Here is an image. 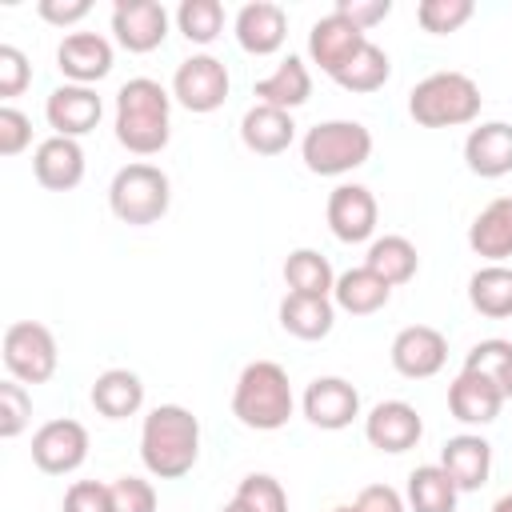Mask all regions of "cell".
Instances as JSON below:
<instances>
[{
  "mask_svg": "<svg viewBox=\"0 0 512 512\" xmlns=\"http://www.w3.org/2000/svg\"><path fill=\"white\" fill-rule=\"evenodd\" d=\"M300 156L316 176H344L372 156V132L360 120H324L304 132Z\"/></svg>",
  "mask_w": 512,
  "mask_h": 512,
  "instance_id": "cell-6",
  "label": "cell"
},
{
  "mask_svg": "<svg viewBox=\"0 0 512 512\" xmlns=\"http://www.w3.org/2000/svg\"><path fill=\"white\" fill-rule=\"evenodd\" d=\"M440 468L448 472V480L460 492H476L492 476V444L484 436H476V432L448 436L444 448H440Z\"/></svg>",
  "mask_w": 512,
  "mask_h": 512,
  "instance_id": "cell-19",
  "label": "cell"
},
{
  "mask_svg": "<svg viewBox=\"0 0 512 512\" xmlns=\"http://www.w3.org/2000/svg\"><path fill=\"white\" fill-rule=\"evenodd\" d=\"M228 88H232V76H228L224 60H216L212 52H196V56L180 60V68L172 76V100L196 116L216 112L228 100Z\"/></svg>",
  "mask_w": 512,
  "mask_h": 512,
  "instance_id": "cell-8",
  "label": "cell"
},
{
  "mask_svg": "<svg viewBox=\"0 0 512 512\" xmlns=\"http://www.w3.org/2000/svg\"><path fill=\"white\" fill-rule=\"evenodd\" d=\"M112 44L100 32H68L56 48V68L68 76V84H96L112 72Z\"/></svg>",
  "mask_w": 512,
  "mask_h": 512,
  "instance_id": "cell-17",
  "label": "cell"
},
{
  "mask_svg": "<svg viewBox=\"0 0 512 512\" xmlns=\"http://www.w3.org/2000/svg\"><path fill=\"white\" fill-rule=\"evenodd\" d=\"M492 512H512V492H504V496L492 504Z\"/></svg>",
  "mask_w": 512,
  "mask_h": 512,
  "instance_id": "cell-46",
  "label": "cell"
},
{
  "mask_svg": "<svg viewBox=\"0 0 512 512\" xmlns=\"http://www.w3.org/2000/svg\"><path fill=\"white\" fill-rule=\"evenodd\" d=\"M28 80H32L28 56H24L16 44H0V96H4V100L20 96V92L28 88Z\"/></svg>",
  "mask_w": 512,
  "mask_h": 512,
  "instance_id": "cell-40",
  "label": "cell"
},
{
  "mask_svg": "<svg viewBox=\"0 0 512 512\" xmlns=\"http://www.w3.org/2000/svg\"><path fill=\"white\" fill-rule=\"evenodd\" d=\"M364 44H368V32L356 28V24H352L348 16H340V12L320 16V20L312 24V32H308V56H312V64H320L324 76H336Z\"/></svg>",
  "mask_w": 512,
  "mask_h": 512,
  "instance_id": "cell-15",
  "label": "cell"
},
{
  "mask_svg": "<svg viewBox=\"0 0 512 512\" xmlns=\"http://www.w3.org/2000/svg\"><path fill=\"white\" fill-rule=\"evenodd\" d=\"M28 144H32V120L20 108L0 104V156H20Z\"/></svg>",
  "mask_w": 512,
  "mask_h": 512,
  "instance_id": "cell-41",
  "label": "cell"
},
{
  "mask_svg": "<svg viewBox=\"0 0 512 512\" xmlns=\"http://www.w3.org/2000/svg\"><path fill=\"white\" fill-rule=\"evenodd\" d=\"M328 228L340 244H364L376 236V220H380V204L364 184H336L328 192Z\"/></svg>",
  "mask_w": 512,
  "mask_h": 512,
  "instance_id": "cell-10",
  "label": "cell"
},
{
  "mask_svg": "<svg viewBox=\"0 0 512 512\" xmlns=\"http://www.w3.org/2000/svg\"><path fill=\"white\" fill-rule=\"evenodd\" d=\"M252 96H256V104H272V108L292 112V108L308 104V96H312V72H308V64L300 56H284L264 80H256Z\"/></svg>",
  "mask_w": 512,
  "mask_h": 512,
  "instance_id": "cell-25",
  "label": "cell"
},
{
  "mask_svg": "<svg viewBox=\"0 0 512 512\" xmlns=\"http://www.w3.org/2000/svg\"><path fill=\"white\" fill-rule=\"evenodd\" d=\"M140 460L156 480H180L200 460V420L184 404H156L140 428Z\"/></svg>",
  "mask_w": 512,
  "mask_h": 512,
  "instance_id": "cell-1",
  "label": "cell"
},
{
  "mask_svg": "<svg viewBox=\"0 0 512 512\" xmlns=\"http://www.w3.org/2000/svg\"><path fill=\"white\" fill-rule=\"evenodd\" d=\"M232 500H236L244 512H288V492H284V484H280L276 476H268V472L244 476Z\"/></svg>",
  "mask_w": 512,
  "mask_h": 512,
  "instance_id": "cell-36",
  "label": "cell"
},
{
  "mask_svg": "<svg viewBox=\"0 0 512 512\" xmlns=\"http://www.w3.org/2000/svg\"><path fill=\"white\" fill-rule=\"evenodd\" d=\"M464 164L468 172L484 180H500L512 172V124L504 120H484L468 132L464 140Z\"/></svg>",
  "mask_w": 512,
  "mask_h": 512,
  "instance_id": "cell-21",
  "label": "cell"
},
{
  "mask_svg": "<svg viewBox=\"0 0 512 512\" xmlns=\"http://www.w3.org/2000/svg\"><path fill=\"white\" fill-rule=\"evenodd\" d=\"M92 408L104 420H128L144 408V380L128 368H108L92 380Z\"/></svg>",
  "mask_w": 512,
  "mask_h": 512,
  "instance_id": "cell-26",
  "label": "cell"
},
{
  "mask_svg": "<svg viewBox=\"0 0 512 512\" xmlns=\"http://www.w3.org/2000/svg\"><path fill=\"white\" fill-rule=\"evenodd\" d=\"M480 84L464 72H432L408 92V116L420 128H460L480 116Z\"/></svg>",
  "mask_w": 512,
  "mask_h": 512,
  "instance_id": "cell-4",
  "label": "cell"
},
{
  "mask_svg": "<svg viewBox=\"0 0 512 512\" xmlns=\"http://www.w3.org/2000/svg\"><path fill=\"white\" fill-rule=\"evenodd\" d=\"M112 512H156V488L144 476H116L108 484Z\"/></svg>",
  "mask_w": 512,
  "mask_h": 512,
  "instance_id": "cell-39",
  "label": "cell"
},
{
  "mask_svg": "<svg viewBox=\"0 0 512 512\" xmlns=\"http://www.w3.org/2000/svg\"><path fill=\"white\" fill-rule=\"evenodd\" d=\"M32 420V396L24 392L20 380H4L0 384V436L4 440H16Z\"/></svg>",
  "mask_w": 512,
  "mask_h": 512,
  "instance_id": "cell-38",
  "label": "cell"
},
{
  "mask_svg": "<svg viewBox=\"0 0 512 512\" xmlns=\"http://www.w3.org/2000/svg\"><path fill=\"white\" fill-rule=\"evenodd\" d=\"M284 284L296 296H332L336 272H332L328 256H320L316 248H296L284 260Z\"/></svg>",
  "mask_w": 512,
  "mask_h": 512,
  "instance_id": "cell-32",
  "label": "cell"
},
{
  "mask_svg": "<svg viewBox=\"0 0 512 512\" xmlns=\"http://www.w3.org/2000/svg\"><path fill=\"white\" fill-rule=\"evenodd\" d=\"M332 12H340V16H348L356 28H376L380 20H388V12H392V0H336V8Z\"/></svg>",
  "mask_w": 512,
  "mask_h": 512,
  "instance_id": "cell-43",
  "label": "cell"
},
{
  "mask_svg": "<svg viewBox=\"0 0 512 512\" xmlns=\"http://www.w3.org/2000/svg\"><path fill=\"white\" fill-rule=\"evenodd\" d=\"M464 368H472V372L488 376V380L504 392V400L512 396V340L488 336V340L472 344V352L464 356Z\"/></svg>",
  "mask_w": 512,
  "mask_h": 512,
  "instance_id": "cell-34",
  "label": "cell"
},
{
  "mask_svg": "<svg viewBox=\"0 0 512 512\" xmlns=\"http://www.w3.org/2000/svg\"><path fill=\"white\" fill-rule=\"evenodd\" d=\"M388 76H392V64H388V52L380 48V44H364L332 80L344 88V92H376V88H384L388 84Z\"/></svg>",
  "mask_w": 512,
  "mask_h": 512,
  "instance_id": "cell-33",
  "label": "cell"
},
{
  "mask_svg": "<svg viewBox=\"0 0 512 512\" xmlns=\"http://www.w3.org/2000/svg\"><path fill=\"white\" fill-rule=\"evenodd\" d=\"M472 12H476L472 0H420L416 4V20L432 36H448V32L464 28L472 20Z\"/></svg>",
  "mask_w": 512,
  "mask_h": 512,
  "instance_id": "cell-37",
  "label": "cell"
},
{
  "mask_svg": "<svg viewBox=\"0 0 512 512\" xmlns=\"http://www.w3.org/2000/svg\"><path fill=\"white\" fill-rule=\"evenodd\" d=\"M332 512H356V508H352V504H340V508H332Z\"/></svg>",
  "mask_w": 512,
  "mask_h": 512,
  "instance_id": "cell-48",
  "label": "cell"
},
{
  "mask_svg": "<svg viewBox=\"0 0 512 512\" xmlns=\"http://www.w3.org/2000/svg\"><path fill=\"white\" fill-rule=\"evenodd\" d=\"M64 512H112L108 484H100V480H76V484H68Z\"/></svg>",
  "mask_w": 512,
  "mask_h": 512,
  "instance_id": "cell-42",
  "label": "cell"
},
{
  "mask_svg": "<svg viewBox=\"0 0 512 512\" xmlns=\"http://www.w3.org/2000/svg\"><path fill=\"white\" fill-rule=\"evenodd\" d=\"M100 116H104V104H100L96 88H88V84H60L44 100V120H48L52 136L80 140L100 124Z\"/></svg>",
  "mask_w": 512,
  "mask_h": 512,
  "instance_id": "cell-12",
  "label": "cell"
},
{
  "mask_svg": "<svg viewBox=\"0 0 512 512\" xmlns=\"http://www.w3.org/2000/svg\"><path fill=\"white\" fill-rule=\"evenodd\" d=\"M468 248L488 264H504L512 256V196H496L476 212L468 224Z\"/></svg>",
  "mask_w": 512,
  "mask_h": 512,
  "instance_id": "cell-24",
  "label": "cell"
},
{
  "mask_svg": "<svg viewBox=\"0 0 512 512\" xmlns=\"http://www.w3.org/2000/svg\"><path fill=\"white\" fill-rule=\"evenodd\" d=\"M176 28L188 44H212L224 32V4L220 0H184L176 8Z\"/></svg>",
  "mask_w": 512,
  "mask_h": 512,
  "instance_id": "cell-35",
  "label": "cell"
},
{
  "mask_svg": "<svg viewBox=\"0 0 512 512\" xmlns=\"http://www.w3.org/2000/svg\"><path fill=\"white\" fill-rule=\"evenodd\" d=\"M456 496L460 488L448 480V472L440 464H420L408 472V508L412 512H456Z\"/></svg>",
  "mask_w": 512,
  "mask_h": 512,
  "instance_id": "cell-31",
  "label": "cell"
},
{
  "mask_svg": "<svg viewBox=\"0 0 512 512\" xmlns=\"http://www.w3.org/2000/svg\"><path fill=\"white\" fill-rule=\"evenodd\" d=\"M168 136H172V96L164 92V84L148 76L124 80L116 92V140L132 156H156L164 152Z\"/></svg>",
  "mask_w": 512,
  "mask_h": 512,
  "instance_id": "cell-2",
  "label": "cell"
},
{
  "mask_svg": "<svg viewBox=\"0 0 512 512\" xmlns=\"http://www.w3.org/2000/svg\"><path fill=\"white\" fill-rule=\"evenodd\" d=\"M500 408H504V392L472 368H460V376L448 384V412L460 424H492Z\"/></svg>",
  "mask_w": 512,
  "mask_h": 512,
  "instance_id": "cell-22",
  "label": "cell"
},
{
  "mask_svg": "<svg viewBox=\"0 0 512 512\" xmlns=\"http://www.w3.org/2000/svg\"><path fill=\"white\" fill-rule=\"evenodd\" d=\"M300 408H304L308 424H316L324 432H340L360 416V392L344 376H316L304 388Z\"/></svg>",
  "mask_w": 512,
  "mask_h": 512,
  "instance_id": "cell-13",
  "label": "cell"
},
{
  "mask_svg": "<svg viewBox=\"0 0 512 512\" xmlns=\"http://www.w3.org/2000/svg\"><path fill=\"white\" fill-rule=\"evenodd\" d=\"M32 172L48 192H72L84 180V148L68 136H48L32 152Z\"/></svg>",
  "mask_w": 512,
  "mask_h": 512,
  "instance_id": "cell-20",
  "label": "cell"
},
{
  "mask_svg": "<svg viewBox=\"0 0 512 512\" xmlns=\"http://www.w3.org/2000/svg\"><path fill=\"white\" fill-rule=\"evenodd\" d=\"M392 300V284H384L372 268H348L336 276V288H332V304L348 316H372L380 312L384 304Z\"/></svg>",
  "mask_w": 512,
  "mask_h": 512,
  "instance_id": "cell-27",
  "label": "cell"
},
{
  "mask_svg": "<svg viewBox=\"0 0 512 512\" xmlns=\"http://www.w3.org/2000/svg\"><path fill=\"white\" fill-rule=\"evenodd\" d=\"M240 140H244V148L256 152V156H280V152H288V144L296 140V120H292V112H284V108L252 104V108L240 116Z\"/></svg>",
  "mask_w": 512,
  "mask_h": 512,
  "instance_id": "cell-23",
  "label": "cell"
},
{
  "mask_svg": "<svg viewBox=\"0 0 512 512\" xmlns=\"http://www.w3.org/2000/svg\"><path fill=\"white\" fill-rule=\"evenodd\" d=\"M388 356L404 380H428L448 364V336L432 324H408L396 332Z\"/></svg>",
  "mask_w": 512,
  "mask_h": 512,
  "instance_id": "cell-11",
  "label": "cell"
},
{
  "mask_svg": "<svg viewBox=\"0 0 512 512\" xmlns=\"http://www.w3.org/2000/svg\"><path fill=\"white\" fill-rule=\"evenodd\" d=\"M468 304L488 320L512 316V268L508 264H484L468 276Z\"/></svg>",
  "mask_w": 512,
  "mask_h": 512,
  "instance_id": "cell-29",
  "label": "cell"
},
{
  "mask_svg": "<svg viewBox=\"0 0 512 512\" xmlns=\"http://www.w3.org/2000/svg\"><path fill=\"white\" fill-rule=\"evenodd\" d=\"M232 32L248 56H272V52H280V44L288 36V12L272 0H248L236 12Z\"/></svg>",
  "mask_w": 512,
  "mask_h": 512,
  "instance_id": "cell-18",
  "label": "cell"
},
{
  "mask_svg": "<svg viewBox=\"0 0 512 512\" xmlns=\"http://www.w3.org/2000/svg\"><path fill=\"white\" fill-rule=\"evenodd\" d=\"M364 436L372 448L380 452H408L420 444L424 436V420L408 400H380L368 416H364Z\"/></svg>",
  "mask_w": 512,
  "mask_h": 512,
  "instance_id": "cell-16",
  "label": "cell"
},
{
  "mask_svg": "<svg viewBox=\"0 0 512 512\" xmlns=\"http://www.w3.org/2000/svg\"><path fill=\"white\" fill-rule=\"evenodd\" d=\"M292 408H296V396H292L288 372L276 360L244 364V372L236 376V388H232V416L244 428L276 432L292 420Z\"/></svg>",
  "mask_w": 512,
  "mask_h": 512,
  "instance_id": "cell-3",
  "label": "cell"
},
{
  "mask_svg": "<svg viewBox=\"0 0 512 512\" xmlns=\"http://www.w3.org/2000/svg\"><path fill=\"white\" fill-rule=\"evenodd\" d=\"M364 268H372L384 284L400 288L416 276L420 268V256H416V244L408 236H376L368 244V256H364Z\"/></svg>",
  "mask_w": 512,
  "mask_h": 512,
  "instance_id": "cell-30",
  "label": "cell"
},
{
  "mask_svg": "<svg viewBox=\"0 0 512 512\" xmlns=\"http://www.w3.org/2000/svg\"><path fill=\"white\" fill-rule=\"evenodd\" d=\"M36 12H40V20H48L56 28H72L92 12V0H40Z\"/></svg>",
  "mask_w": 512,
  "mask_h": 512,
  "instance_id": "cell-45",
  "label": "cell"
},
{
  "mask_svg": "<svg viewBox=\"0 0 512 512\" xmlns=\"http://www.w3.org/2000/svg\"><path fill=\"white\" fill-rule=\"evenodd\" d=\"M220 512H244V508H240V504H236V500H228V504H224V508H220Z\"/></svg>",
  "mask_w": 512,
  "mask_h": 512,
  "instance_id": "cell-47",
  "label": "cell"
},
{
  "mask_svg": "<svg viewBox=\"0 0 512 512\" xmlns=\"http://www.w3.org/2000/svg\"><path fill=\"white\" fill-rule=\"evenodd\" d=\"M336 324V304L332 296H296L288 292L280 300V328L296 340H324Z\"/></svg>",
  "mask_w": 512,
  "mask_h": 512,
  "instance_id": "cell-28",
  "label": "cell"
},
{
  "mask_svg": "<svg viewBox=\"0 0 512 512\" xmlns=\"http://www.w3.org/2000/svg\"><path fill=\"white\" fill-rule=\"evenodd\" d=\"M112 32L128 52H152L168 40V8L160 0H116Z\"/></svg>",
  "mask_w": 512,
  "mask_h": 512,
  "instance_id": "cell-14",
  "label": "cell"
},
{
  "mask_svg": "<svg viewBox=\"0 0 512 512\" xmlns=\"http://www.w3.org/2000/svg\"><path fill=\"white\" fill-rule=\"evenodd\" d=\"M88 460V428L72 416L48 420L32 432V464L44 476H68Z\"/></svg>",
  "mask_w": 512,
  "mask_h": 512,
  "instance_id": "cell-9",
  "label": "cell"
},
{
  "mask_svg": "<svg viewBox=\"0 0 512 512\" xmlns=\"http://www.w3.org/2000/svg\"><path fill=\"white\" fill-rule=\"evenodd\" d=\"M168 204H172V184L148 160L124 164L108 184V208L120 224H132V228L156 224L168 212Z\"/></svg>",
  "mask_w": 512,
  "mask_h": 512,
  "instance_id": "cell-5",
  "label": "cell"
},
{
  "mask_svg": "<svg viewBox=\"0 0 512 512\" xmlns=\"http://www.w3.org/2000/svg\"><path fill=\"white\" fill-rule=\"evenodd\" d=\"M0 356L12 380L20 384H48L60 364V348L48 324L40 320H12L0 340Z\"/></svg>",
  "mask_w": 512,
  "mask_h": 512,
  "instance_id": "cell-7",
  "label": "cell"
},
{
  "mask_svg": "<svg viewBox=\"0 0 512 512\" xmlns=\"http://www.w3.org/2000/svg\"><path fill=\"white\" fill-rule=\"evenodd\" d=\"M352 508L356 512H408V500L392 484H368V488H360Z\"/></svg>",
  "mask_w": 512,
  "mask_h": 512,
  "instance_id": "cell-44",
  "label": "cell"
}]
</instances>
